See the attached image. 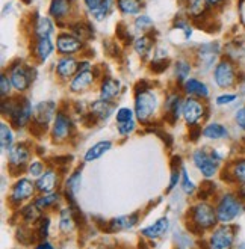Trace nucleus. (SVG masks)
<instances>
[{"instance_id": "nucleus-28", "label": "nucleus", "mask_w": 245, "mask_h": 249, "mask_svg": "<svg viewBox=\"0 0 245 249\" xmlns=\"http://www.w3.org/2000/svg\"><path fill=\"white\" fill-rule=\"evenodd\" d=\"M35 32L38 35V38H50V35L53 34V24L47 17H41L37 21L35 26Z\"/></svg>"}, {"instance_id": "nucleus-54", "label": "nucleus", "mask_w": 245, "mask_h": 249, "mask_svg": "<svg viewBox=\"0 0 245 249\" xmlns=\"http://www.w3.org/2000/svg\"><path fill=\"white\" fill-rule=\"evenodd\" d=\"M103 3V0H85V5L88 6V9L91 12H95L100 6H102Z\"/></svg>"}, {"instance_id": "nucleus-19", "label": "nucleus", "mask_w": 245, "mask_h": 249, "mask_svg": "<svg viewBox=\"0 0 245 249\" xmlns=\"http://www.w3.org/2000/svg\"><path fill=\"white\" fill-rule=\"evenodd\" d=\"M218 54V46L217 44H206V46L200 47V59L206 68H210L215 57Z\"/></svg>"}, {"instance_id": "nucleus-34", "label": "nucleus", "mask_w": 245, "mask_h": 249, "mask_svg": "<svg viewBox=\"0 0 245 249\" xmlns=\"http://www.w3.org/2000/svg\"><path fill=\"white\" fill-rule=\"evenodd\" d=\"M0 131H2V139H0L2 141V150L6 151L9 150V146L12 143V131L5 123H2V125H0Z\"/></svg>"}, {"instance_id": "nucleus-16", "label": "nucleus", "mask_w": 245, "mask_h": 249, "mask_svg": "<svg viewBox=\"0 0 245 249\" xmlns=\"http://www.w3.org/2000/svg\"><path fill=\"white\" fill-rule=\"evenodd\" d=\"M168 230V219L167 217H161L159 221H156L153 225L147 227L142 230V234L149 239H157L161 237L162 234H165V231Z\"/></svg>"}, {"instance_id": "nucleus-40", "label": "nucleus", "mask_w": 245, "mask_h": 249, "mask_svg": "<svg viewBox=\"0 0 245 249\" xmlns=\"http://www.w3.org/2000/svg\"><path fill=\"white\" fill-rule=\"evenodd\" d=\"M189 71H191V67H189L188 62H185V61L177 62V65H176V74H177V79L180 82H183L186 77H188Z\"/></svg>"}, {"instance_id": "nucleus-11", "label": "nucleus", "mask_w": 245, "mask_h": 249, "mask_svg": "<svg viewBox=\"0 0 245 249\" xmlns=\"http://www.w3.org/2000/svg\"><path fill=\"white\" fill-rule=\"evenodd\" d=\"M55 109H56V106H55V103H52V101H44V103H39L35 107L34 113H32L35 123L38 125H44L46 127V124L52 120V116L55 113Z\"/></svg>"}, {"instance_id": "nucleus-42", "label": "nucleus", "mask_w": 245, "mask_h": 249, "mask_svg": "<svg viewBox=\"0 0 245 249\" xmlns=\"http://www.w3.org/2000/svg\"><path fill=\"white\" fill-rule=\"evenodd\" d=\"M75 32H76V38L77 39H88L93 35V29L90 26H85V24H76L75 26Z\"/></svg>"}, {"instance_id": "nucleus-47", "label": "nucleus", "mask_w": 245, "mask_h": 249, "mask_svg": "<svg viewBox=\"0 0 245 249\" xmlns=\"http://www.w3.org/2000/svg\"><path fill=\"white\" fill-rule=\"evenodd\" d=\"M29 172H31L32 177H41L44 174V166H42L41 162H32L31 166H29Z\"/></svg>"}, {"instance_id": "nucleus-53", "label": "nucleus", "mask_w": 245, "mask_h": 249, "mask_svg": "<svg viewBox=\"0 0 245 249\" xmlns=\"http://www.w3.org/2000/svg\"><path fill=\"white\" fill-rule=\"evenodd\" d=\"M213 184H210V183H206V184H203L201 186V190H200V198L201 199H206L212 192H213Z\"/></svg>"}, {"instance_id": "nucleus-44", "label": "nucleus", "mask_w": 245, "mask_h": 249, "mask_svg": "<svg viewBox=\"0 0 245 249\" xmlns=\"http://www.w3.org/2000/svg\"><path fill=\"white\" fill-rule=\"evenodd\" d=\"M133 120V112L129 107H121L117 112V121L118 123H127Z\"/></svg>"}, {"instance_id": "nucleus-31", "label": "nucleus", "mask_w": 245, "mask_h": 249, "mask_svg": "<svg viewBox=\"0 0 245 249\" xmlns=\"http://www.w3.org/2000/svg\"><path fill=\"white\" fill-rule=\"evenodd\" d=\"M118 8L123 14L133 16L141 11V2L139 0H118Z\"/></svg>"}, {"instance_id": "nucleus-32", "label": "nucleus", "mask_w": 245, "mask_h": 249, "mask_svg": "<svg viewBox=\"0 0 245 249\" xmlns=\"http://www.w3.org/2000/svg\"><path fill=\"white\" fill-rule=\"evenodd\" d=\"M151 49V39L149 36H141L135 41V50L138 54L146 56Z\"/></svg>"}, {"instance_id": "nucleus-38", "label": "nucleus", "mask_w": 245, "mask_h": 249, "mask_svg": "<svg viewBox=\"0 0 245 249\" xmlns=\"http://www.w3.org/2000/svg\"><path fill=\"white\" fill-rule=\"evenodd\" d=\"M206 3H209L207 0H194L192 2V5H191V16L192 17H198V16H201L205 11H206V8H207V5Z\"/></svg>"}, {"instance_id": "nucleus-22", "label": "nucleus", "mask_w": 245, "mask_h": 249, "mask_svg": "<svg viewBox=\"0 0 245 249\" xmlns=\"http://www.w3.org/2000/svg\"><path fill=\"white\" fill-rule=\"evenodd\" d=\"M77 70V62L75 59H71V57H64L59 62H57V67H56V72L59 74L62 79H67L70 76H73Z\"/></svg>"}, {"instance_id": "nucleus-57", "label": "nucleus", "mask_w": 245, "mask_h": 249, "mask_svg": "<svg viewBox=\"0 0 245 249\" xmlns=\"http://www.w3.org/2000/svg\"><path fill=\"white\" fill-rule=\"evenodd\" d=\"M207 2L210 3V5H221L224 0H207Z\"/></svg>"}, {"instance_id": "nucleus-51", "label": "nucleus", "mask_w": 245, "mask_h": 249, "mask_svg": "<svg viewBox=\"0 0 245 249\" xmlns=\"http://www.w3.org/2000/svg\"><path fill=\"white\" fill-rule=\"evenodd\" d=\"M235 100H236V95L235 94H224V95H220L217 98V105L218 106H226V105L233 103Z\"/></svg>"}, {"instance_id": "nucleus-49", "label": "nucleus", "mask_w": 245, "mask_h": 249, "mask_svg": "<svg viewBox=\"0 0 245 249\" xmlns=\"http://www.w3.org/2000/svg\"><path fill=\"white\" fill-rule=\"evenodd\" d=\"M179 177H180V169H179V166L176 168V165L172 163V171H171V181H170L168 190H171V189H174V187H176V184H177V181H179Z\"/></svg>"}, {"instance_id": "nucleus-8", "label": "nucleus", "mask_w": 245, "mask_h": 249, "mask_svg": "<svg viewBox=\"0 0 245 249\" xmlns=\"http://www.w3.org/2000/svg\"><path fill=\"white\" fill-rule=\"evenodd\" d=\"M182 113H183V118L185 121L188 123L189 125L197 124L201 118H203V113H205V107L200 101L189 98L185 101V105L182 107Z\"/></svg>"}, {"instance_id": "nucleus-14", "label": "nucleus", "mask_w": 245, "mask_h": 249, "mask_svg": "<svg viewBox=\"0 0 245 249\" xmlns=\"http://www.w3.org/2000/svg\"><path fill=\"white\" fill-rule=\"evenodd\" d=\"M29 150L26 148V145L23 143H19L16 145L14 148L9 150V162H11V166H24L26 162L29 160Z\"/></svg>"}, {"instance_id": "nucleus-39", "label": "nucleus", "mask_w": 245, "mask_h": 249, "mask_svg": "<svg viewBox=\"0 0 245 249\" xmlns=\"http://www.w3.org/2000/svg\"><path fill=\"white\" fill-rule=\"evenodd\" d=\"M182 189L186 195H191L194 190H195V184L189 180L188 174H186L185 168H182Z\"/></svg>"}, {"instance_id": "nucleus-15", "label": "nucleus", "mask_w": 245, "mask_h": 249, "mask_svg": "<svg viewBox=\"0 0 245 249\" xmlns=\"http://www.w3.org/2000/svg\"><path fill=\"white\" fill-rule=\"evenodd\" d=\"M93 79H94V74L90 70H80L77 72V76L73 79V82H71V85H70L71 91H73V92L85 91L86 88L93 83Z\"/></svg>"}, {"instance_id": "nucleus-46", "label": "nucleus", "mask_w": 245, "mask_h": 249, "mask_svg": "<svg viewBox=\"0 0 245 249\" xmlns=\"http://www.w3.org/2000/svg\"><path fill=\"white\" fill-rule=\"evenodd\" d=\"M135 130V121H127V123H118V131L120 135H129Z\"/></svg>"}, {"instance_id": "nucleus-56", "label": "nucleus", "mask_w": 245, "mask_h": 249, "mask_svg": "<svg viewBox=\"0 0 245 249\" xmlns=\"http://www.w3.org/2000/svg\"><path fill=\"white\" fill-rule=\"evenodd\" d=\"M37 249H55L50 243H47V242H44V243H41Z\"/></svg>"}, {"instance_id": "nucleus-10", "label": "nucleus", "mask_w": 245, "mask_h": 249, "mask_svg": "<svg viewBox=\"0 0 245 249\" xmlns=\"http://www.w3.org/2000/svg\"><path fill=\"white\" fill-rule=\"evenodd\" d=\"M11 83L17 91L27 89L29 83H31V72H29L27 68H24L21 65L16 67L11 72Z\"/></svg>"}, {"instance_id": "nucleus-35", "label": "nucleus", "mask_w": 245, "mask_h": 249, "mask_svg": "<svg viewBox=\"0 0 245 249\" xmlns=\"http://www.w3.org/2000/svg\"><path fill=\"white\" fill-rule=\"evenodd\" d=\"M23 217L26 222H35L39 219V209L35 206V204H31V206H27L23 212Z\"/></svg>"}, {"instance_id": "nucleus-30", "label": "nucleus", "mask_w": 245, "mask_h": 249, "mask_svg": "<svg viewBox=\"0 0 245 249\" xmlns=\"http://www.w3.org/2000/svg\"><path fill=\"white\" fill-rule=\"evenodd\" d=\"M75 216H73V212L71 209H64L61 212V217H59V227L64 232H68L73 230L75 227Z\"/></svg>"}, {"instance_id": "nucleus-29", "label": "nucleus", "mask_w": 245, "mask_h": 249, "mask_svg": "<svg viewBox=\"0 0 245 249\" xmlns=\"http://www.w3.org/2000/svg\"><path fill=\"white\" fill-rule=\"evenodd\" d=\"M180 107H183V106H182V103H180V97H179L177 94L170 95V97H168V100H167V112H168V115H171V116H172V121L179 120V112H180Z\"/></svg>"}, {"instance_id": "nucleus-26", "label": "nucleus", "mask_w": 245, "mask_h": 249, "mask_svg": "<svg viewBox=\"0 0 245 249\" xmlns=\"http://www.w3.org/2000/svg\"><path fill=\"white\" fill-rule=\"evenodd\" d=\"M91 110H93L94 116H98V118L106 120V118H109V116H111V113L113 110V106L109 105V101L98 100V101H95V103L91 105Z\"/></svg>"}, {"instance_id": "nucleus-7", "label": "nucleus", "mask_w": 245, "mask_h": 249, "mask_svg": "<svg viewBox=\"0 0 245 249\" xmlns=\"http://www.w3.org/2000/svg\"><path fill=\"white\" fill-rule=\"evenodd\" d=\"M236 80L235 67L230 61H221L215 68V83L220 88H230Z\"/></svg>"}, {"instance_id": "nucleus-1", "label": "nucleus", "mask_w": 245, "mask_h": 249, "mask_svg": "<svg viewBox=\"0 0 245 249\" xmlns=\"http://www.w3.org/2000/svg\"><path fill=\"white\" fill-rule=\"evenodd\" d=\"M2 112L5 115L11 116V121L16 124V127H23L29 118L32 116V107L29 105L27 100L19 101V100H11L3 101L2 103Z\"/></svg>"}, {"instance_id": "nucleus-59", "label": "nucleus", "mask_w": 245, "mask_h": 249, "mask_svg": "<svg viewBox=\"0 0 245 249\" xmlns=\"http://www.w3.org/2000/svg\"><path fill=\"white\" fill-rule=\"evenodd\" d=\"M24 2H31V0H24Z\"/></svg>"}, {"instance_id": "nucleus-27", "label": "nucleus", "mask_w": 245, "mask_h": 249, "mask_svg": "<svg viewBox=\"0 0 245 249\" xmlns=\"http://www.w3.org/2000/svg\"><path fill=\"white\" fill-rule=\"evenodd\" d=\"M53 52V42L50 38H39L37 42V56L41 62H44Z\"/></svg>"}, {"instance_id": "nucleus-50", "label": "nucleus", "mask_w": 245, "mask_h": 249, "mask_svg": "<svg viewBox=\"0 0 245 249\" xmlns=\"http://www.w3.org/2000/svg\"><path fill=\"white\" fill-rule=\"evenodd\" d=\"M167 68H168V61H165V59H156L151 62V70L154 72H162Z\"/></svg>"}, {"instance_id": "nucleus-24", "label": "nucleus", "mask_w": 245, "mask_h": 249, "mask_svg": "<svg viewBox=\"0 0 245 249\" xmlns=\"http://www.w3.org/2000/svg\"><path fill=\"white\" fill-rule=\"evenodd\" d=\"M203 136L207 139H224L228 136V130L218 123L209 124L205 130H203Z\"/></svg>"}, {"instance_id": "nucleus-41", "label": "nucleus", "mask_w": 245, "mask_h": 249, "mask_svg": "<svg viewBox=\"0 0 245 249\" xmlns=\"http://www.w3.org/2000/svg\"><path fill=\"white\" fill-rule=\"evenodd\" d=\"M233 177L241 181L242 184H245V160H239V162L235 163L233 166Z\"/></svg>"}, {"instance_id": "nucleus-55", "label": "nucleus", "mask_w": 245, "mask_h": 249, "mask_svg": "<svg viewBox=\"0 0 245 249\" xmlns=\"http://www.w3.org/2000/svg\"><path fill=\"white\" fill-rule=\"evenodd\" d=\"M117 36H118L121 41H126V39L131 38V34H129V32L126 31V27H124V24H123V23H121V24H118V27H117Z\"/></svg>"}, {"instance_id": "nucleus-58", "label": "nucleus", "mask_w": 245, "mask_h": 249, "mask_svg": "<svg viewBox=\"0 0 245 249\" xmlns=\"http://www.w3.org/2000/svg\"><path fill=\"white\" fill-rule=\"evenodd\" d=\"M236 249H245V243H241Z\"/></svg>"}, {"instance_id": "nucleus-20", "label": "nucleus", "mask_w": 245, "mask_h": 249, "mask_svg": "<svg viewBox=\"0 0 245 249\" xmlns=\"http://www.w3.org/2000/svg\"><path fill=\"white\" fill-rule=\"evenodd\" d=\"M56 187V174L53 171H47L41 175L37 181V189L39 192H44V194H49L52 190Z\"/></svg>"}, {"instance_id": "nucleus-37", "label": "nucleus", "mask_w": 245, "mask_h": 249, "mask_svg": "<svg viewBox=\"0 0 245 249\" xmlns=\"http://www.w3.org/2000/svg\"><path fill=\"white\" fill-rule=\"evenodd\" d=\"M112 8V0H103V3H102V6H100L95 12H93V16H94V18L95 20H103L106 16H108V12H109V9Z\"/></svg>"}, {"instance_id": "nucleus-43", "label": "nucleus", "mask_w": 245, "mask_h": 249, "mask_svg": "<svg viewBox=\"0 0 245 249\" xmlns=\"http://www.w3.org/2000/svg\"><path fill=\"white\" fill-rule=\"evenodd\" d=\"M135 26H136V29H139V31H149V29L153 26V20L149 16H141L136 18Z\"/></svg>"}, {"instance_id": "nucleus-4", "label": "nucleus", "mask_w": 245, "mask_h": 249, "mask_svg": "<svg viewBox=\"0 0 245 249\" xmlns=\"http://www.w3.org/2000/svg\"><path fill=\"white\" fill-rule=\"evenodd\" d=\"M194 163L198 168V171L205 175L206 178L213 177L217 174L218 168V154L217 153H207L205 150H197L194 153Z\"/></svg>"}, {"instance_id": "nucleus-6", "label": "nucleus", "mask_w": 245, "mask_h": 249, "mask_svg": "<svg viewBox=\"0 0 245 249\" xmlns=\"http://www.w3.org/2000/svg\"><path fill=\"white\" fill-rule=\"evenodd\" d=\"M235 240V228L223 225L213 231L210 237V249H230Z\"/></svg>"}, {"instance_id": "nucleus-48", "label": "nucleus", "mask_w": 245, "mask_h": 249, "mask_svg": "<svg viewBox=\"0 0 245 249\" xmlns=\"http://www.w3.org/2000/svg\"><path fill=\"white\" fill-rule=\"evenodd\" d=\"M9 91H11V82L5 74H2V77H0V94H2V97H6Z\"/></svg>"}, {"instance_id": "nucleus-2", "label": "nucleus", "mask_w": 245, "mask_h": 249, "mask_svg": "<svg viewBox=\"0 0 245 249\" xmlns=\"http://www.w3.org/2000/svg\"><path fill=\"white\" fill-rule=\"evenodd\" d=\"M242 212V202L239 198H236L232 194H227L221 198L218 207H217V216L218 221L223 224L232 222L235 217H238Z\"/></svg>"}, {"instance_id": "nucleus-12", "label": "nucleus", "mask_w": 245, "mask_h": 249, "mask_svg": "<svg viewBox=\"0 0 245 249\" xmlns=\"http://www.w3.org/2000/svg\"><path fill=\"white\" fill-rule=\"evenodd\" d=\"M56 44H57V50L64 54H73V53L79 52L82 47L80 39H77L76 36L67 35V34H62V35L57 36Z\"/></svg>"}, {"instance_id": "nucleus-17", "label": "nucleus", "mask_w": 245, "mask_h": 249, "mask_svg": "<svg viewBox=\"0 0 245 249\" xmlns=\"http://www.w3.org/2000/svg\"><path fill=\"white\" fill-rule=\"evenodd\" d=\"M120 92V82L108 77L103 85H102V91H100V100L109 101L111 98H113L115 95H118Z\"/></svg>"}, {"instance_id": "nucleus-33", "label": "nucleus", "mask_w": 245, "mask_h": 249, "mask_svg": "<svg viewBox=\"0 0 245 249\" xmlns=\"http://www.w3.org/2000/svg\"><path fill=\"white\" fill-rule=\"evenodd\" d=\"M79 189H80V171H76L67 180V192H70L71 195H76L79 192Z\"/></svg>"}, {"instance_id": "nucleus-5", "label": "nucleus", "mask_w": 245, "mask_h": 249, "mask_svg": "<svg viewBox=\"0 0 245 249\" xmlns=\"http://www.w3.org/2000/svg\"><path fill=\"white\" fill-rule=\"evenodd\" d=\"M156 109V97L149 92H136V98H135V110H136V116L138 120L146 123L151 118V115L154 113Z\"/></svg>"}, {"instance_id": "nucleus-13", "label": "nucleus", "mask_w": 245, "mask_h": 249, "mask_svg": "<svg viewBox=\"0 0 245 249\" xmlns=\"http://www.w3.org/2000/svg\"><path fill=\"white\" fill-rule=\"evenodd\" d=\"M70 128H71V123L70 120L64 113H57L56 115V120H55V125H53V138L57 141H62L68 136L70 133Z\"/></svg>"}, {"instance_id": "nucleus-18", "label": "nucleus", "mask_w": 245, "mask_h": 249, "mask_svg": "<svg viewBox=\"0 0 245 249\" xmlns=\"http://www.w3.org/2000/svg\"><path fill=\"white\" fill-rule=\"evenodd\" d=\"M138 222V214L131 216H120L117 219H112L109 222V231H118V230H127L136 225Z\"/></svg>"}, {"instance_id": "nucleus-21", "label": "nucleus", "mask_w": 245, "mask_h": 249, "mask_svg": "<svg viewBox=\"0 0 245 249\" xmlns=\"http://www.w3.org/2000/svg\"><path fill=\"white\" fill-rule=\"evenodd\" d=\"M111 146H112V143L109 141H102V142L93 145L91 148L86 151L85 160H86V162H93V160H97L98 157H102L105 153H108L111 150Z\"/></svg>"}, {"instance_id": "nucleus-52", "label": "nucleus", "mask_w": 245, "mask_h": 249, "mask_svg": "<svg viewBox=\"0 0 245 249\" xmlns=\"http://www.w3.org/2000/svg\"><path fill=\"white\" fill-rule=\"evenodd\" d=\"M235 121H236V124H238L242 130H245V106L241 107V109L236 112V115H235Z\"/></svg>"}, {"instance_id": "nucleus-36", "label": "nucleus", "mask_w": 245, "mask_h": 249, "mask_svg": "<svg viewBox=\"0 0 245 249\" xmlns=\"http://www.w3.org/2000/svg\"><path fill=\"white\" fill-rule=\"evenodd\" d=\"M57 194H49V195H44V196H41V198H38L37 201H35V206L39 209V210H44L46 207H49V206H52L53 202H56L57 201Z\"/></svg>"}, {"instance_id": "nucleus-3", "label": "nucleus", "mask_w": 245, "mask_h": 249, "mask_svg": "<svg viewBox=\"0 0 245 249\" xmlns=\"http://www.w3.org/2000/svg\"><path fill=\"white\" fill-rule=\"evenodd\" d=\"M192 219L194 224L200 230H207L217 224L218 216H217V210H213L212 206H209L206 202H200L192 209Z\"/></svg>"}, {"instance_id": "nucleus-45", "label": "nucleus", "mask_w": 245, "mask_h": 249, "mask_svg": "<svg viewBox=\"0 0 245 249\" xmlns=\"http://www.w3.org/2000/svg\"><path fill=\"white\" fill-rule=\"evenodd\" d=\"M49 227H50L49 217H41L39 219V227H38V236H39V239H46L47 237Z\"/></svg>"}, {"instance_id": "nucleus-25", "label": "nucleus", "mask_w": 245, "mask_h": 249, "mask_svg": "<svg viewBox=\"0 0 245 249\" xmlns=\"http://www.w3.org/2000/svg\"><path fill=\"white\" fill-rule=\"evenodd\" d=\"M70 11V0H52L50 3V16L55 18H64Z\"/></svg>"}, {"instance_id": "nucleus-9", "label": "nucleus", "mask_w": 245, "mask_h": 249, "mask_svg": "<svg viewBox=\"0 0 245 249\" xmlns=\"http://www.w3.org/2000/svg\"><path fill=\"white\" fill-rule=\"evenodd\" d=\"M34 183L32 181H29L26 178L20 180L16 183V186L12 187V192H11V199L14 202H20V201H24L27 198H31L32 194H34Z\"/></svg>"}, {"instance_id": "nucleus-23", "label": "nucleus", "mask_w": 245, "mask_h": 249, "mask_svg": "<svg viewBox=\"0 0 245 249\" xmlns=\"http://www.w3.org/2000/svg\"><path fill=\"white\" fill-rule=\"evenodd\" d=\"M185 89L188 94H192V95H197V97H203L206 98L209 95V89L205 83H201L200 80L197 79H189L186 80L185 83Z\"/></svg>"}]
</instances>
